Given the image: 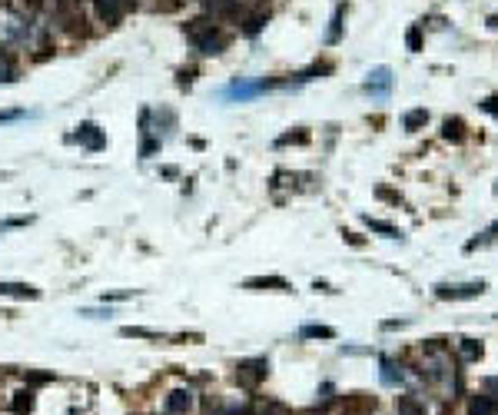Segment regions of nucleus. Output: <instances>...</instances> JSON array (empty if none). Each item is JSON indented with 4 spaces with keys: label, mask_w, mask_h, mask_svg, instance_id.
Masks as SVG:
<instances>
[{
    "label": "nucleus",
    "mask_w": 498,
    "mask_h": 415,
    "mask_svg": "<svg viewBox=\"0 0 498 415\" xmlns=\"http://www.w3.org/2000/svg\"><path fill=\"white\" fill-rule=\"evenodd\" d=\"M389 87H392V70L389 67H375L372 73H369V80H365V90L379 100L389 97Z\"/></svg>",
    "instance_id": "7ed1b4c3"
},
{
    "label": "nucleus",
    "mask_w": 498,
    "mask_h": 415,
    "mask_svg": "<svg viewBox=\"0 0 498 415\" xmlns=\"http://www.w3.org/2000/svg\"><path fill=\"white\" fill-rule=\"evenodd\" d=\"M77 140H83V143L90 146V150H100V146H103V136H100V130H96L93 123H83V126H80Z\"/></svg>",
    "instance_id": "9d476101"
},
{
    "label": "nucleus",
    "mask_w": 498,
    "mask_h": 415,
    "mask_svg": "<svg viewBox=\"0 0 498 415\" xmlns=\"http://www.w3.org/2000/svg\"><path fill=\"white\" fill-rule=\"evenodd\" d=\"M303 339H335V329H329V326H306V329H303Z\"/></svg>",
    "instance_id": "ddd939ff"
},
{
    "label": "nucleus",
    "mask_w": 498,
    "mask_h": 415,
    "mask_svg": "<svg viewBox=\"0 0 498 415\" xmlns=\"http://www.w3.org/2000/svg\"><path fill=\"white\" fill-rule=\"evenodd\" d=\"M365 222H369L375 232H385V236H399V230H395V226H389V222H382V220H372V216H365Z\"/></svg>",
    "instance_id": "6ab92c4d"
},
{
    "label": "nucleus",
    "mask_w": 498,
    "mask_h": 415,
    "mask_svg": "<svg viewBox=\"0 0 498 415\" xmlns=\"http://www.w3.org/2000/svg\"><path fill=\"white\" fill-rule=\"evenodd\" d=\"M485 292V282H465V286H439L435 296L439 299H472V296H482Z\"/></svg>",
    "instance_id": "39448f33"
},
{
    "label": "nucleus",
    "mask_w": 498,
    "mask_h": 415,
    "mask_svg": "<svg viewBox=\"0 0 498 415\" xmlns=\"http://www.w3.org/2000/svg\"><path fill=\"white\" fill-rule=\"evenodd\" d=\"M379 376H382V386H399L405 379V372H402V366H395L392 359H382V372Z\"/></svg>",
    "instance_id": "1a4fd4ad"
},
{
    "label": "nucleus",
    "mask_w": 498,
    "mask_h": 415,
    "mask_svg": "<svg viewBox=\"0 0 498 415\" xmlns=\"http://www.w3.org/2000/svg\"><path fill=\"white\" fill-rule=\"evenodd\" d=\"M57 4H67V0H57Z\"/></svg>",
    "instance_id": "bb28decb"
},
{
    "label": "nucleus",
    "mask_w": 498,
    "mask_h": 415,
    "mask_svg": "<svg viewBox=\"0 0 498 415\" xmlns=\"http://www.w3.org/2000/svg\"><path fill=\"white\" fill-rule=\"evenodd\" d=\"M462 136H465V123H462V120H445V140H455V143H459Z\"/></svg>",
    "instance_id": "4468645a"
},
{
    "label": "nucleus",
    "mask_w": 498,
    "mask_h": 415,
    "mask_svg": "<svg viewBox=\"0 0 498 415\" xmlns=\"http://www.w3.org/2000/svg\"><path fill=\"white\" fill-rule=\"evenodd\" d=\"M0 296H17V299H37L40 292L27 282H0Z\"/></svg>",
    "instance_id": "0eeeda50"
},
{
    "label": "nucleus",
    "mask_w": 498,
    "mask_h": 415,
    "mask_svg": "<svg viewBox=\"0 0 498 415\" xmlns=\"http://www.w3.org/2000/svg\"><path fill=\"white\" fill-rule=\"evenodd\" d=\"M422 47V34H419V27H412L409 30V50H419Z\"/></svg>",
    "instance_id": "4be33fe9"
},
{
    "label": "nucleus",
    "mask_w": 498,
    "mask_h": 415,
    "mask_svg": "<svg viewBox=\"0 0 498 415\" xmlns=\"http://www.w3.org/2000/svg\"><path fill=\"white\" fill-rule=\"evenodd\" d=\"M462 356H465V359H479L482 356V342H475V339H462Z\"/></svg>",
    "instance_id": "a211bd4d"
},
{
    "label": "nucleus",
    "mask_w": 498,
    "mask_h": 415,
    "mask_svg": "<svg viewBox=\"0 0 498 415\" xmlns=\"http://www.w3.org/2000/svg\"><path fill=\"white\" fill-rule=\"evenodd\" d=\"M495 232H498V220L492 222V226H489V230H485V232H482L479 240H472L469 246H465V250H475V246H479V242H489V240H495Z\"/></svg>",
    "instance_id": "412c9836"
},
{
    "label": "nucleus",
    "mask_w": 498,
    "mask_h": 415,
    "mask_svg": "<svg viewBox=\"0 0 498 415\" xmlns=\"http://www.w3.org/2000/svg\"><path fill=\"white\" fill-rule=\"evenodd\" d=\"M492 392H489V396H495V399H492V402H495V406H498V379H492Z\"/></svg>",
    "instance_id": "393cba45"
},
{
    "label": "nucleus",
    "mask_w": 498,
    "mask_h": 415,
    "mask_svg": "<svg viewBox=\"0 0 498 415\" xmlns=\"http://www.w3.org/2000/svg\"><path fill=\"white\" fill-rule=\"evenodd\" d=\"M123 336L126 339H160V332H153V329H140V326H126Z\"/></svg>",
    "instance_id": "dca6fc26"
},
{
    "label": "nucleus",
    "mask_w": 498,
    "mask_h": 415,
    "mask_svg": "<svg viewBox=\"0 0 498 415\" xmlns=\"http://www.w3.org/2000/svg\"><path fill=\"white\" fill-rule=\"evenodd\" d=\"M339 37H342V7H335L332 27H329V34H326V43H339Z\"/></svg>",
    "instance_id": "9b49d317"
},
{
    "label": "nucleus",
    "mask_w": 498,
    "mask_h": 415,
    "mask_svg": "<svg viewBox=\"0 0 498 415\" xmlns=\"http://www.w3.org/2000/svg\"><path fill=\"white\" fill-rule=\"evenodd\" d=\"M193 409V392L190 389H176V392H170V399H166V412L170 415H186Z\"/></svg>",
    "instance_id": "423d86ee"
},
{
    "label": "nucleus",
    "mask_w": 498,
    "mask_h": 415,
    "mask_svg": "<svg viewBox=\"0 0 498 415\" xmlns=\"http://www.w3.org/2000/svg\"><path fill=\"white\" fill-rule=\"evenodd\" d=\"M425 120H429V113H425V110H412V113H405L402 123H405V130H419Z\"/></svg>",
    "instance_id": "2eb2a0df"
},
{
    "label": "nucleus",
    "mask_w": 498,
    "mask_h": 415,
    "mask_svg": "<svg viewBox=\"0 0 498 415\" xmlns=\"http://www.w3.org/2000/svg\"><path fill=\"white\" fill-rule=\"evenodd\" d=\"M482 106H485V110H489V113L498 120V97H489V100H485V103H482Z\"/></svg>",
    "instance_id": "5701e85b"
},
{
    "label": "nucleus",
    "mask_w": 498,
    "mask_h": 415,
    "mask_svg": "<svg viewBox=\"0 0 498 415\" xmlns=\"http://www.w3.org/2000/svg\"><path fill=\"white\" fill-rule=\"evenodd\" d=\"M30 406H34V392H30V389L17 392V399H14V412L24 415V412H30Z\"/></svg>",
    "instance_id": "f8f14e48"
},
{
    "label": "nucleus",
    "mask_w": 498,
    "mask_h": 415,
    "mask_svg": "<svg viewBox=\"0 0 498 415\" xmlns=\"http://www.w3.org/2000/svg\"><path fill=\"white\" fill-rule=\"evenodd\" d=\"M266 372H269V362H266V359H249V362H240V372H236V376H240L243 386L253 389L259 379H266Z\"/></svg>",
    "instance_id": "20e7f679"
},
{
    "label": "nucleus",
    "mask_w": 498,
    "mask_h": 415,
    "mask_svg": "<svg viewBox=\"0 0 498 415\" xmlns=\"http://www.w3.org/2000/svg\"><path fill=\"white\" fill-rule=\"evenodd\" d=\"M0 80H4V83H10V80H14V63H10L7 53H0Z\"/></svg>",
    "instance_id": "aec40b11"
},
{
    "label": "nucleus",
    "mask_w": 498,
    "mask_h": 415,
    "mask_svg": "<svg viewBox=\"0 0 498 415\" xmlns=\"http://www.w3.org/2000/svg\"><path fill=\"white\" fill-rule=\"evenodd\" d=\"M130 7H133V0H93L96 17L103 20V24H120V17Z\"/></svg>",
    "instance_id": "f03ea898"
},
{
    "label": "nucleus",
    "mask_w": 498,
    "mask_h": 415,
    "mask_svg": "<svg viewBox=\"0 0 498 415\" xmlns=\"http://www.w3.org/2000/svg\"><path fill=\"white\" fill-rule=\"evenodd\" d=\"M183 34L190 37V43L200 50L203 57H216V53H223V50H226V34H223V30L216 27L210 17L190 20V24L183 27Z\"/></svg>",
    "instance_id": "f257e3e1"
},
{
    "label": "nucleus",
    "mask_w": 498,
    "mask_h": 415,
    "mask_svg": "<svg viewBox=\"0 0 498 415\" xmlns=\"http://www.w3.org/2000/svg\"><path fill=\"white\" fill-rule=\"evenodd\" d=\"M259 27H263V17H253V20L246 24V34H256Z\"/></svg>",
    "instance_id": "b1692460"
},
{
    "label": "nucleus",
    "mask_w": 498,
    "mask_h": 415,
    "mask_svg": "<svg viewBox=\"0 0 498 415\" xmlns=\"http://www.w3.org/2000/svg\"><path fill=\"white\" fill-rule=\"evenodd\" d=\"M399 415H425V412H422V406L415 402V399L402 396V399H399Z\"/></svg>",
    "instance_id": "f3484780"
},
{
    "label": "nucleus",
    "mask_w": 498,
    "mask_h": 415,
    "mask_svg": "<svg viewBox=\"0 0 498 415\" xmlns=\"http://www.w3.org/2000/svg\"><path fill=\"white\" fill-rule=\"evenodd\" d=\"M20 113H0V123H7V120H17Z\"/></svg>",
    "instance_id": "a878e982"
},
{
    "label": "nucleus",
    "mask_w": 498,
    "mask_h": 415,
    "mask_svg": "<svg viewBox=\"0 0 498 415\" xmlns=\"http://www.w3.org/2000/svg\"><path fill=\"white\" fill-rule=\"evenodd\" d=\"M246 290H289V282L283 276H259V280H246Z\"/></svg>",
    "instance_id": "6e6552de"
}]
</instances>
